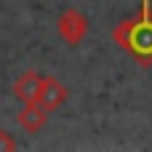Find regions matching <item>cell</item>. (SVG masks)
Wrapping results in <instances>:
<instances>
[{"label":"cell","mask_w":152,"mask_h":152,"mask_svg":"<svg viewBox=\"0 0 152 152\" xmlns=\"http://www.w3.org/2000/svg\"><path fill=\"white\" fill-rule=\"evenodd\" d=\"M112 40L139 67H152V0L139 3V13L112 27Z\"/></svg>","instance_id":"6da1fadb"},{"label":"cell","mask_w":152,"mask_h":152,"mask_svg":"<svg viewBox=\"0 0 152 152\" xmlns=\"http://www.w3.org/2000/svg\"><path fill=\"white\" fill-rule=\"evenodd\" d=\"M56 32H59V37L67 45L77 48L86 40V35H88V19L77 8H64L59 13V19H56Z\"/></svg>","instance_id":"7a4b0ae2"},{"label":"cell","mask_w":152,"mask_h":152,"mask_svg":"<svg viewBox=\"0 0 152 152\" xmlns=\"http://www.w3.org/2000/svg\"><path fill=\"white\" fill-rule=\"evenodd\" d=\"M69 99V91H67V86L59 80V77H53V75H45V77H40V88H37V104L45 110V112H53V110H59L64 102Z\"/></svg>","instance_id":"3957f363"},{"label":"cell","mask_w":152,"mask_h":152,"mask_svg":"<svg viewBox=\"0 0 152 152\" xmlns=\"http://www.w3.org/2000/svg\"><path fill=\"white\" fill-rule=\"evenodd\" d=\"M16 123L21 126V131H27V134H37V131L45 128V123H48V112H45L37 102H27V104H21V112L16 115Z\"/></svg>","instance_id":"277c9868"},{"label":"cell","mask_w":152,"mask_h":152,"mask_svg":"<svg viewBox=\"0 0 152 152\" xmlns=\"http://www.w3.org/2000/svg\"><path fill=\"white\" fill-rule=\"evenodd\" d=\"M37 88H40V75L35 69H27L21 77H16L11 91L21 104H27V102H37Z\"/></svg>","instance_id":"5b68a950"},{"label":"cell","mask_w":152,"mask_h":152,"mask_svg":"<svg viewBox=\"0 0 152 152\" xmlns=\"http://www.w3.org/2000/svg\"><path fill=\"white\" fill-rule=\"evenodd\" d=\"M16 147H19V144H16V139H13L5 128H0V152H13Z\"/></svg>","instance_id":"8992f818"}]
</instances>
